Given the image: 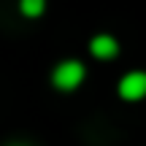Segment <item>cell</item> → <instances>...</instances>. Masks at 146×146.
Listing matches in <instances>:
<instances>
[{"mask_svg":"<svg viewBox=\"0 0 146 146\" xmlns=\"http://www.w3.org/2000/svg\"><path fill=\"white\" fill-rule=\"evenodd\" d=\"M54 87L57 89H76L78 84L84 81V65L76 62V60H68V62H60L57 68H54V76H52Z\"/></svg>","mask_w":146,"mask_h":146,"instance_id":"6da1fadb","label":"cell"},{"mask_svg":"<svg viewBox=\"0 0 146 146\" xmlns=\"http://www.w3.org/2000/svg\"><path fill=\"white\" fill-rule=\"evenodd\" d=\"M119 95L125 100H141L146 98V73L143 70H133L119 81Z\"/></svg>","mask_w":146,"mask_h":146,"instance_id":"7a4b0ae2","label":"cell"},{"mask_svg":"<svg viewBox=\"0 0 146 146\" xmlns=\"http://www.w3.org/2000/svg\"><path fill=\"white\" fill-rule=\"evenodd\" d=\"M89 52L98 60H111V57H116L119 46H116V38H111V35H95L89 41Z\"/></svg>","mask_w":146,"mask_h":146,"instance_id":"3957f363","label":"cell"},{"mask_svg":"<svg viewBox=\"0 0 146 146\" xmlns=\"http://www.w3.org/2000/svg\"><path fill=\"white\" fill-rule=\"evenodd\" d=\"M19 8L25 16H41L46 8V0H19Z\"/></svg>","mask_w":146,"mask_h":146,"instance_id":"277c9868","label":"cell"},{"mask_svg":"<svg viewBox=\"0 0 146 146\" xmlns=\"http://www.w3.org/2000/svg\"><path fill=\"white\" fill-rule=\"evenodd\" d=\"M8 146H30V143H8Z\"/></svg>","mask_w":146,"mask_h":146,"instance_id":"5b68a950","label":"cell"}]
</instances>
